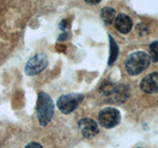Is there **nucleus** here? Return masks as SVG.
<instances>
[{"mask_svg": "<svg viewBox=\"0 0 158 148\" xmlns=\"http://www.w3.org/2000/svg\"><path fill=\"white\" fill-rule=\"evenodd\" d=\"M149 58L152 61H158V42H153L149 46Z\"/></svg>", "mask_w": 158, "mask_h": 148, "instance_id": "obj_12", "label": "nucleus"}, {"mask_svg": "<svg viewBox=\"0 0 158 148\" xmlns=\"http://www.w3.org/2000/svg\"><path fill=\"white\" fill-rule=\"evenodd\" d=\"M116 29L122 34H127L132 28L131 19L126 14H120L115 20Z\"/></svg>", "mask_w": 158, "mask_h": 148, "instance_id": "obj_9", "label": "nucleus"}, {"mask_svg": "<svg viewBox=\"0 0 158 148\" xmlns=\"http://www.w3.org/2000/svg\"><path fill=\"white\" fill-rule=\"evenodd\" d=\"M48 60L46 54L39 53L31 57L27 61L26 66H25V72L27 75L34 76L41 73L44 68L48 66Z\"/></svg>", "mask_w": 158, "mask_h": 148, "instance_id": "obj_5", "label": "nucleus"}, {"mask_svg": "<svg viewBox=\"0 0 158 148\" xmlns=\"http://www.w3.org/2000/svg\"><path fill=\"white\" fill-rule=\"evenodd\" d=\"M25 148H43V146L40 144V143L33 141V142H30L29 144H27L25 146Z\"/></svg>", "mask_w": 158, "mask_h": 148, "instance_id": "obj_14", "label": "nucleus"}, {"mask_svg": "<svg viewBox=\"0 0 158 148\" xmlns=\"http://www.w3.org/2000/svg\"><path fill=\"white\" fill-rule=\"evenodd\" d=\"M136 31L138 33V35H144L147 33V28L145 27V25L144 24H138V26L136 28Z\"/></svg>", "mask_w": 158, "mask_h": 148, "instance_id": "obj_13", "label": "nucleus"}, {"mask_svg": "<svg viewBox=\"0 0 158 148\" xmlns=\"http://www.w3.org/2000/svg\"><path fill=\"white\" fill-rule=\"evenodd\" d=\"M59 28H60L61 30H65L68 28V25H67V21L66 20H63V21H61V23L59 24Z\"/></svg>", "mask_w": 158, "mask_h": 148, "instance_id": "obj_15", "label": "nucleus"}, {"mask_svg": "<svg viewBox=\"0 0 158 148\" xmlns=\"http://www.w3.org/2000/svg\"><path fill=\"white\" fill-rule=\"evenodd\" d=\"M54 115V105L48 94L40 92L37 100V117L40 125L46 126L52 121Z\"/></svg>", "mask_w": 158, "mask_h": 148, "instance_id": "obj_1", "label": "nucleus"}, {"mask_svg": "<svg viewBox=\"0 0 158 148\" xmlns=\"http://www.w3.org/2000/svg\"><path fill=\"white\" fill-rule=\"evenodd\" d=\"M98 120L100 125L105 128L115 127L121 121V113L117 109L106 108L99 113Z\"/></svg>", "mask_w": 158, "mask_h": 148, "instance_id": "obj_6", "label": "nucleus"}, {"mask_svg": "<svg viewBox=\"0 0 158 148\" xmlns=\"http://www.w3.org/2000/svg\"><path fill=\"white\" fill-rule=\"evenodd\" d=\"M67 37H68V34H67V33H63V34L61 35V36L58 38V39H59V41H62L63 39H66Z\"/></svg>", "mask_w": 158, "mask_h": 148, "instance_id": "obj_16", "label": "nucleus"}, {"mask_svg": "<svg viewBox=\"0 0 158 148\" xmlns=\"http://www.w3.org/2000/svg\"><path fill=\"white\" fill-rule=\"evenodd\" d=\"M150 61L149 56H147L145 52H133L127 57L126 61L127 71L130 75H138L149 66Z\"/></svg>", "mask_w": 158, "mask_h": 148, "instance_id": "obj_3", "label": "nucleus"}, {"mask_svg": "<svg viewBox=\"0 0 158 148\" xmlns=\"http://www.w3.org/2000/svg\"><path fill=\"white\" fill-rule=\"evenodd\" d=\"M101 18L106 25H111L116 20V11L112 7H106L101 11Z\"/></svg>", "mask_w": 158, "mask_h": 148, "instance_id": "obj_10", "label": "nucleus"}, {"mask_svg": "<svg viewBox=\"0 0 158 148\" xmlns=\"http://www.w3.org/2000/svg\"><path fill=\"white\" fill-rule=\"evenodd\" d=\"M86 2L87 3H91V4H97V3L100 2V0H95V1H94V0H87Z\"/></svg>", "mask_w": 158, "mask_h": 148, "instance_id": "obj_17", "label": "nucleus"}, {"mask_svg": "<svg viewBox=\"0 0 158 148\" xmlns=\"http://www.w3.org/2000/svg\"><path fill=\"white\" fill-rule=\"evenodd\" d=\"M100 91L107 98L108 102L111 103H123L125 102L130 92L128 88L125 85H118L111 82H105L102 84Z\"/></svg>", "mask_w": 158, "mask_h": 148, "instance_id": "obj_2", "label": "nucleus"}, {"mask_svg": "<svg viewBox=\"0 0 158 148\" xmlns=\"http://www.w3.org/2000/svg\"><path fill=\"white\" fill-rule=\"evenodd\" d=\"M140 89L145 93H157L158 92V72L148 74L142 79L140 83Z\"/></svg>", "mask_w": 158, "mask_h": 148, "instance_id": "obj_8", "label": "nucleus"}, {"mask_svg": "<svg viewBox=\"0 0 158 148\" xmlns=\"http://www.w3.org/2000/svg\"><path fill=\"white\" fill-rule=\"evenodd\" d=\"M110 58H109V65H112V64L116 61V59L118 57V48L117 43L114 41V39L110 36Z\"/></svg>", "mask_w": 158, "mask_h": 148, "instance_id": "obj_11", "label": "nucleus"}, {"mask_svg": "<svg viewBox=\"0 0 158 148\" xmlns=\"http://www.w3.org/2000/svg\"><path fill=\"white\" fill-rule=\"evenodd\" d=\"M84 96L80 94H67L63 95L57 100V107L62 113L68 115L72 113L78 105L82 102Z\"/></svg>", "mask_w": 158, "mask_h": 148, "instance_id": "obj_4", "label": "nucleus"}, {"mask_svg": "<svg viewBox=\"0 0 158 148\" xmlns=\"http://www.w3.org/2000/svg\"><path fill=\"white\" fill-rule=\"evenodd\" d=\"M78 126L82 133V135L85 138H88V139L93 138L95 135H97V133L99 132L97 123L94 121L92 118H89V117L81 118L78 122Z\"/></svg>", "mask_w": 158, "mask_h": 148, "instance_id": "obj_7", "label": "nucleus"}]
</instances>
